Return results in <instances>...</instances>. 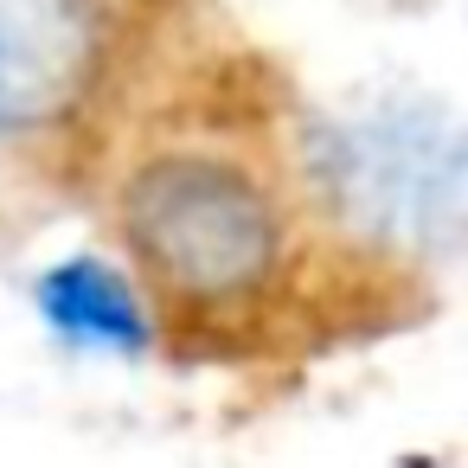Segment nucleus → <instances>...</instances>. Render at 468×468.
<instances>
[{"label":"nucleus","mask_w":468,"mask_h":468,"mask_svg":"<svg viewBox=\"0 0 468 468\" xmlns=\"http://www.w3.org/2000/svg\"><path fill=\"white\" fill-rule=\"evenodd\" d=\"M116 225L142 276L186 308L257 302L289 263L282 193L225 148H154L116 193Z\"/></svg>","instance_id":"f257e3e1"},{"label":"nucleus","mask_w":468,"mask_h":468,"mask_svg":"<svg viewBox=\"0 0 468 468\" xmlns=\"http://www.w3.org/2000/svg\"><path fill=\"white\" fill-rule=\"evenodd\" d=\"M321 199L378 244H449L462 212V148L430 110H372L308 142Z\"/></svg>","instance_id":"f03ea898"},{"label":"nucleus","mask_w":468,"mask_h":468,"mask_svg":"<svg viewBox=\"0 0 468 468\" xmlns=\"http://www.w3.org/2000/svg\"><path fill=\"white\" fill-rule=\"evenodd\" d=\"M110 65L103 0H0V135L71 122Z\"/></svg>","instance_id":"7ed1b4c3"},{"label":"nucleus","mask_w":468,"mask_h":468,"mask_svg":"<svg viewBox=\"0 0 468 468\" xmlns=\"http://www.w3.org/2000/svg\"><path fill=\"white\" fill-rule=\"evenodd\" d=\"M33 308L39 321L84 346V353H110V359H142L154 346V314L142 302V289L110 263V257H58L52 270H39L33 282Z\"/></svg>","instance_id":"20e7f679"}]
</instances>
